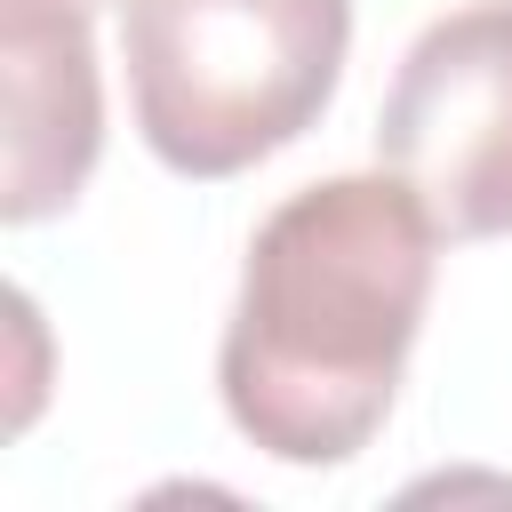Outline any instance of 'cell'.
<instances>
[{
  "mask_svg": "<svg viewBox=\"0 0 512 512\" xmlns=\"http://www.w3.org/2000/svg\"><path fill=\"white\" fill-rule=\"evenodd\" d=\"M440 224L384 176H328L288 192L240 264L216 384L224 416L272 464H352L408 376L432 304Z\"/></svg>",
  "mask_w": 512,
  "mask_h": 512,
  "instance_id": "6da1fadb",
  "label": "cell"
},
{
  "mask_svg": "<svg viewBox=\"0 0 512 512\" xmlns=\"http://www.w3.org/2000/svg\"><path fill=\"white\" fill-rule=\"evenodd\" d=\"M120 48L152 160L216 184L328 112L352 0H120Z\"/></svg>",
  "mask_w": 512,
  "mask_h": 512,
  "instance_id": "7a4b0ae2",
  "label": "cell"
},
{
  "mask_svg": "<svg viewBox=\"0 0 512 512\" xmlns=\"http://www.w3.org/2000/svg\"><path fill=\"white\" fill-rule=\"evenodd\" d=\"M376 152L440 240L512 232V0H472L416 32L376 112Z\"/></svg>",
  "mask_w": 512,
  "mask_h": 512,
  "instance_id": "3957f363",
  "label": "cell"
},
{
  "mask_svg": "<svg viewBox=\"0 0 512 512\" xmlns=\"http://www.w3.org/2000/svg\"><path fill=\"white\" fill-rule=\"evenodd\" d=\"M0 56H8V224H40L80 200L104 152V88L88 8L72 0H0Z\"/></svg>",
  "mask_w": 512,
  "mask_h": 512,
  "instance_id": "277c9868",
  "label": "cell"
},
{
  "mask_svg": "<svg viewBox=\"0 0 512 512\" xmlns=\"http://www.w3.org/2000/svg\"><path fill=\"white\" fill-rule=\"evenodd\" d=\"M72 8H112V0H72Z\"/></svg>",
  "mask_w": 512,
  "mask_h": 512,
  "instance_id": "5b68a950",
  "label": "cell"
}]
</instances>
